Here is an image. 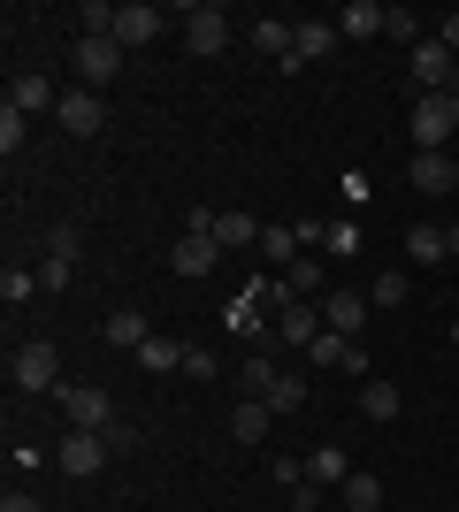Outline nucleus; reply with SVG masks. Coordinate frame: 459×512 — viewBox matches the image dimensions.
I'll list each match as a JSON object with an SVG mask.
<instances>
[{
  "label": "nucleus",
  "mask_w": 459,
  "mask_h": 512,
  "mask_svg": "<svg viewBox=\"0 0 459 512\" xmlns=\"http://www.w3.org/2000/svg\"><path fill=\"white\" fill-rule=\"evenodd\" d=\"M337 39H345V31H337V16L299 23V31H291V62H322V54H337Z\"/></svg>",
  "instance_id": "ddd939ff"
},
{
  "label": "nucleus",
  "mask_w": 459,
  "mask_h": 512,
  "mask_svg": "<svg viewBox=\"0 0 459 512\" xmlns=\"http://www.w3.org/2000/svg\"><path fill=\"white\" fill-rule=\"evenodd\" d=\"M406 260H421V268L452 260V253H444V230H437V222H414V230H406Z\"/></svg>",
  "instance_id": "412c9836"
},
{
  "label": "nucleus",
  "mask_w": 459,
  "mask_h": 512,
  "mask_svg": "<svg viewBox=\"0 0 459 512\" xmlns=\"http://www.w3.org/2000/svg\"><path fill=\"white\" fill-rule=\"evenodd\" d=\"M360 413H368V421H398V390L391 383H368V390H360Z\"/></svg>",
  "instance_id": "7c9ffc66"
},
{
  "label": "nucleus",
  "mask_w": 459,
  "mask_h": 512,
  "mask_svg": "<svg viewBox=\"0 0 459 512\" xmlns=\"http://www.w3.org/2000/svg\"><path fill=\"white\" fill-rule=\"evenodd\" d=\"M437 39H444V54L459 62V16H444V31H437Z\"/></svg>",
  "instance_id": "ea45409f"
},
{
  "label": "nucleus",
  "mask_w": 459,
  "mask_h": 512,
  "mask_svg": "<svg viewBox=\"0 0 459 512\" xmlns=\"http://www.w3.org/2000/svg\"><path fill=\"white\" fill-rule=\"evenodd\" d=\"M345 474H352V459L337 444H322L314 451V459H306V482H314V490H329V482H337V490H345Z\"/></svg>",
  "instance_id": "aec40b11"
},
{
  "label": "nucleus",
  "mask_w": 459,
  "mask_h": 512,
  "mask_svg": "<svg viewBox=\"0 0 459 512\" xmlns=\"http://www.w3.org/2000/svg\"><path fill=\"white\" fill-rule=\"evenodd\" d=\"M276 375H284V367H276V352H253V360L238 367V383H245V398H268V390H276Z\"/></svg>",
  "instance_id": "5701e85b"
},
{
  "label": "nucleus",
  "mask_w": 459,
  "mask_h": 512,
  "mask_svg": "<svg viewBox=\"0 0 459 512\" xmlns=\"http://www.w3.org/2000/svg\"><path fill=\"white\" fill-rule=\"evenodd\" d=\"M345 505H352V512H383V482L352 467V474H345Z\"/></svg>",
  "instance_id": "cd10ccee"
},
{
  "label": "nucleus",
  "mask_w": 459,
  "mask_h": 512,
  "mask_svg": "<svg viewBox=\"0 0 459 512\" xmlns=\"http://www.w3.org/2000/svg\"><path fill=\"white\" fill-rule=\"evenodd\" d=\"M452 54H444V39H414V85L421 92H444V85H452Z\"/></svg>",
  "instance_id": "9d476101"
},
{
  "label": "nucleus",
  "mask_w": 459,
  "mask_h": 512,
  "mask_svg": "<svg viewBox=\"0 0 459 512\" xmlns=\"http://www.w3.org/2000/svg\"><path fill=\"white\" fill-rule=\"evenodd\" d=\"M314 337H322V306H284L261 352H276V344H314Z\"/></svg>",
  "instance_id": "1a4fd4ad"
},
{
  "label": "nucleus",
  "mask_w": 459,
  "mask_h": 512,
  "mask_svg": "<svg viewBox=\"0 0 459 512\" xmlns=\"http://www.w3.org/2000/svg\"><path fill=\"white\" fill-rule=\"evenodd\" d=\"M291 31H299V23L261 16V23H253V46H261V54H276V62H291Z\"/></svg>",
  "instance_id": "393cba45"
},
{
  "label": "nucleus",
  "mask_w": 459,
  "mask_h": 512,
  "mask_svg": "<svg viewBox=\"0 0 459 512\" xmlns=\"http://www.w3.org/2000/svg\"><path fill=\"white\" fill-rule=\"evenodd\" d=\"M268 428H276V406H268V398H245V406L230 413V436H238V444H268Z\"/></svg>",
  "instance_id": "f3484780"
},
{
  "label": "nucleus",
  "mask_w": 459,
  "mask_h": 512,
  "mask_svg": "<svg viewBox=\"0 0 459 512\" xmlns=\"http://www.w3.org/2000/svg\"><path fill=\"white\" fill-rule=\"evenodd\" d=\"M46 260H77V230H69V222L46 230Z\"/></svg>",
  "instance_id": "72a5a7b5"
},
{
  "label": "nucleus",
  "mask_w": 459,
  "mask_h": 512,
  "mask_svg": "<svg viewBox=\"0 0 459 512\" xmlns=\"http://www.w3.org/2000/svg\"><path fill=\"white\" fill-rule=\"evenodd\" d=\"M276 283H284V299H291V306H314V291H322V260H306V253H299Z\"/></svg>",
  "instance_id": "a211bd4d"
},
{
  "label": "nucleus",
  "mask_w": 459,
  "mask_h": 512,
  "mask_svg": "<svg viewBox=\"0 0 459 512\" xmlns=\"http://www.w3.org/2000/svg\"><path fill=\"white\" fill-rule=\"evenodd\" d=\"M8 383L16 390H62V352H54L46 337L16 344V352H8Z\"/></svg>",
  "instance_id": "f03ea898"
},
{
  "label": "nucleus",
  "mask_w": 459,
  "mask_h": 512,
  "mask_svg": "<svg viewBox=\"0 0 459 512\" xmlns=\"http://www.w3.org/2000/svg\"><path fill=\"white\" fill-rule=\"evenodd\" d=\"M406 176H414V192L437 199V192H452V184H459V161H452V153H414V161H406Z\"/></svg>",
  "instance_id": "9b49d317"
},
{
  "label": "nucleus",
  "mask_w": 459,
  "mask_h": 512,
  "mask_svg": "<svg viewBox=\"0 0 459 512\" xmlns=\"http://www.w3.org/2000/svg\"><path fill=\"white\" fill-rule=\"evenodd\" d=\"M452 344H459V321H452Z\"/></svg>",
  "instance_id": "37998d69"
},
{
  "label": "nucleus",
  "mask_w": 459,
  "mask_h": 512,
  "mask_svg": "<svg viewBox=\"0 0 459 512\" xmlns=\"http://www.w3.org/2000/svg\"><path fill=\"white\" fill-rule=\"evenodd\" d=\"M184 375H192V383H207V375H215V352H199V344H184Z\"/></svg>",
  "instance_id": "e433bc0d"
},
{
  "label": "nucleus",
  "mask_w": 459,
  "mask_h": 512,
  "mask_svg": "<svg viewBox=\"0 0 459 512\" xmlns=\"http://www.w3.org/2000/svg\"><path fill=\"white\" fill-rule=\"evenodd\" d=\"M368 314H375L368 291H329V299H322V329H337V337H352V344H360Z\"/></svg>",
  "instance_id": "0eeeda50"
},
{
  "label": "nucleus",
  "mask_w": 459,
  "mask_h": 512,
  "mask_svg": "<svg viewBox=\"0 0 459 512\" xmlns=\"http://www.w3.org/2000/svg\"><path fill=\"white\" fill-rule=\"evenodd\" d=\"M306 360H314V367H345V375H360V367H368V352H360L352 337H337V329H322V337L306 344Z\"/></svg>",
  "instance_id": "f8f14e48"
},
{
  "label": "nucleus",
  "mask_w": 459,
  "mask_h": 512,
  "mask_svg": "<svg viewBox=\"0 0 459 512\" xmlns=\"http://www.w3.org/2000/svg\"><path fill=\"white\" fill-rule=\"evenodd\" d=\"M115 69H123V46L115 39H77V85H115Z\"/></svg>",
  "instance_id": "6e6552de"
},
{
  "label": "nucleus",
  "mask_w": 459,
  "mask_h": 512,
  "mask_svg": "<svg viewBox=\"0 0 459 512\" xmlns=\"http://www.w3.org/2000/svg\"><path fill=\"white\" fill-rule=\"evenodd\" d=\"M161 8H153V0H131V8H123V16H115V46H146L153 31H161Z\"/></svg>",
  "instance_id": "2eb2a0df"
},
{
  "label": "nucleus",
  "mask_w": 459,
  "mask_h": 512,
  "mask_svg": "<svg viewBox=\"0 0 459 512\" xmlns=\"http://www.w3.org/2000/svg\"><path fill=\"white\" fill-rule=\"evenodd\" d=\"M444 253H452V260H459V222H444Z\"/></svg>",
  "instance_id": "a19ab883"
},
{
  "label": "nucleus",
  "mask_w": 459,
  "mask_h": 512,
  "mask_svg": "<svg viewBox=\"0 0 459 512\" xmlns=\"http://www.w3.org/2000/svg\"><path fill=\"white\" fill-rule=\"evenodd\" d=\"M184 39H192L199 62L222 54V46H230V8H215V0H207V8H184Z\"/></svg>",
  "instance_id": "39448f33"
},
{
  "label": "nucleus",
  "mask_w": 459,
  "mask_h": 512,
  "mask_svg": "<svg viewBox=\"0 0 459 512\" xmlns=\"http://www.w3.org/2000/svg\"><path fill=\"white\" fill-rule=\"evenodd\" d=\"M100 337H108V344H123V352H138V344H146L153 329H146V314H131V306H123V314H108V321H100Z\"/></svg>",
  "instance_id": "4be33fe9"
},
{
  "label": "nucleus",
  "mask_w": 459,
  "mask_h": 512,
  "mask_svg": "<svg viewBox=\"0 0 459 512\" xmlns=\"http://www.w3.org/2000/svg\"><path fill=\"white\" fill-rule=\"evenodd\" d=\"M222 245V253H238V245H261V222L253 214H238V207H215V230H207Z\"/></svg>",
  "instance_id": "dca6fc26"
},
{
  "label": "nucleus",
  "mask_w": 459,
  "mask_h": 512,
  "mask_svg": "<svg viewBox=\"0 0 459 512\" xmlns=\"http://www.w3.org/2000/svg\"><path fill=\"white\" fill-rule=\"evenodd\" d=\"M421 23H414V8H383V39H414Z\"/></svg>",
  "instance_id": "f704fd0d"
},
{
  "label": "nucleus",
  "mask_w": 459,
  "mask_h": 512,
  "mask_svg": "<svg viewBox=\"0 0 459 512\" xmlns=\"http://www.w3.org/2000/svg\"><path fill=\"white\" fill-rule=\"evenodd\" d=\"M8 100H16L23 115H39V107H62V92L46 85V77H16V92H8Z\"/></svg>",
  "instance_id": "bb28decb"
},
{
  "label": "nucleus",
  "mask_w": 459,
  "mask_h": 512,
  "mask_svg": "<svg viewBox=\"0 0 459 512\" xmlns=\"http://www.w3.org/2000/svg\"><path fill=\"white\" fill-rule=\"evenodd\" d=\"M261 253L276 260V268H291V260H299V230H291V222H261Z\"/></svg>",
  "instance_id": "a878e982"
},
{
  "label": "nucleus",
  "mask_w": 459,
  "mask_h": 512,
  "mask_svg": "<svg viewBox=\"0 0 459 512\" xmlns=\"http://www.w3.org/2000/svg\"><path fill=\"white\" fill-rule=\"evenodd\" d=\"M54 123L69 130V138H100V123H108V107H100V92H62V107H54Z\"/></svg>",
  "instance_id": "423d86ee"
},
{
  "label": "nucleus",
  "mask_w": 459,
  "mask_h": 512,
  "mask_svg": "<svg viewBox=\"0 0 459 512\" xmlns=\"http://www.w3.org/2000/svg\"><path fill=\"white\" fill-rule=\"evenodd\" d=\"M444 92H452V100H459V69H452V85H444Z\"/></svg>",
  "instance_id": "79ce46f5"
},
{
  "label": "nucleus",
  "mask_w": 459,
  "mask_h": 512,
  "mask_svg": "<svg viewBox=\"0 0 459 512\" xmlns=\"http://www.w3.org/2000/svg\"><path fill=\"white\" fill-rule=\"evenodd\" d=\"M322 245H329V253H337V260H345L352 245H360V230H352V222H329V230H322Z\"/></svg>",
  "instance_id": "c9c22d12"
},
{
  "label": "nucleus",
  "mask_w": 459,
  "mask_h": 512,
  "mask_svg": "<svg viewBox=\"0 0 459 512\" xmlns=\"http://www.w3.org/2000/svg\"><path fill=\"white\" fill-rule=\"evenodd\" d=\"M215 260H222V245H215V237L184 230V237H176V253H169V268H176V276H207Z\"/></svg>",
  "instance_id": "4468645a"
},
{
  "label": "nucleus",
  "mask_w": 459,
  "mask_h": 512,
  "mask_svg": "<svg viewBox=\"0 0 459 512\" xmlns=\"http://www.w3.org/2000/svg\"><path fill=\"white\" fill-rule=\"evenodd\" d=\"M54 398L69 406V428H100V436L115 428V398H108L100 383H62Z\"/></svg>",
  "instance_id": "20e7f679"
},
{
  "label": "nucleus",
  "mask_w": 459,
  "mask_h": 512,
  "mask_svg": "<svg viewBox=\"0 0 459 512\" xmlns=\"http://www.w3.org/2000/svg\"><path fill=\"white\" fill-rule=\"evenodd\" d=\"M108 459H115V444L100 436V428H69V436H62V451H54V467H62L69 482H92V474L108 467Z\"/></svg>",
  "instance_id": "7ed1b4c3"
},
{
  "label": "nucleus",
  "mask_w": 459,
  "mask_h": 512,
  "mask_svg": "<svg viewBox=\"0 0 459 512\" xmlns=\"http://www.w3.org/2000/svg\"><path fill=\"white\" fill-rule=\"evenodd\" d=\"M406 291H414V283L398 276V268H383V276L368 283V306H383V314H391V306H406Z\"/></svg>",
  "instance_id": "c85d7f7f"
},
{
  "label": "nucleus",
  "mask_w": 459,
  "mask_h": 512,
  "mask_svg": "<svg viewBox=\"0 0 459 512\" xmlns=\"http://www.w3.org/2000/svg\"><path fill=\"white\" fill-rule=\"evenodd\" d=\"M337 31H345V39H383V8H375V0H345V8H337Z\"/></svg>",
  "instance_id": "6ab92c4d"
},
{
  "label": "nucleus",
  "mask_w": 459,
  "mask_h": 512,
  "mask_svg": "<svg viewBox=\"0 0 459 512\" xmlns=\"http://www.w3.org/2000/svg\"><path fill=\"white\" fill-rule=\"evenodd\" d=\"M0 512H46V505H39V497H23V490H8V497H0Z\"/></svg>",
  "instance_id": "58836bf2"
},
{
  "label": "nucleus",
  "mask_w": 459,
  "mask_h": 512,
  "mask_svg": "<svg viewBox=\"0 0 459 512\" xmlns=\"http://www.w3.org/2000/svg\"><path fill=\"white\" fill-rule=\"evenodd\" d=\"M459 138V100L452 92H421L414 100V153H444Z\"/></svg>",
  "instance_id": "f257e3e1"
},
{
  "label": "nucleus",
  "mask_w": 459,
  "mask_h": 512,
  "mask_svg": "<svg viewBox=\"0 0 459 512\" xmlns=\"http://www.w3.org/2000/svg\"><path fill=\"white\" fill-rule=\"evenodd\" d=\"M23 138H31V123H23V107L8 100V107H0V153H16Z\"/></svg>",
  "instance_id": "2f4dec72"
},
{
  "label": "nucleus",
  "mask_w": 459,
  "mask_h": 512,
  "mask_svg": "<svg viewBox=\"0 0 459 512\" xmlns=\"http://www.w3.org/2000/svg\"><path fill=\"white\" fill-rule=\"evenodd\" d=\"M138 360H146L153 375H176V367H184V344H176V337H161V329H153V337L138 344Z\"/></svg>",
  "instance_id": "b1692460"
},
{
  "label": "nucleus",
  "mask_w": 459,
  "mask_h": 512,
  "mask_svg": "<svg viewBox=\"0 0 459 512\" xmlns=\"http://www.w3.org/2000/svg\"><path fill=\"white\" fill-rule=\"evenodd\" d=\"M69 276H77V268H69V260H46V268H39V291H62Z\"/></svg>",
  "instance_id": "4c0bfd02"
},
{
  "label": "nucleus",
  "mask_w": 459,
  "mask_h": 512,
  "mask_svg": "<svg viewBox=\"0 0 459 512\" xmlns=\"http://www.w3.org/2000/svg\"><path fill=\"white\" fill-rule=\"evenodd\" d=\"M306 390H314L306 375H276V390H268V406H276V413H299V406H306Z\"/></svg>",
  "instance_id": "c756f323"
},
{
  "label": "nucleus",
  "mask_w": 459,
  "mask_h": 512,
  "mask_svg": "<svg viewBox=\"0 0 459 512\" xmlns=\"http://www.w3.org/2000/svg\"><path fill=\"white\" fill-rule=\"evenodd\" d=\"M31 291H39V276H31V268H8V276H0V299H8V306H23Z\"/></svg>",
  "instance_id": "473e14b6"
}]
</instances>
